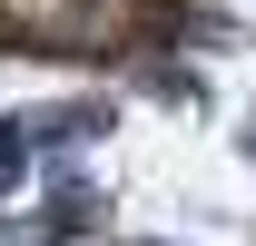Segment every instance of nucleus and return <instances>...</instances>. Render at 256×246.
Here are the masks:
<instances>
[{
    "mask_svg": "<svg viewBox=\"0 0 256 246\" xmlns=\"http://www.w3.org/2000/svg\"><path fill=\"white\" fill-rule=\"evenodd\" d=\"M30 178V138H20V118H0V197Z\"/></svg>",
    "mask_w": 256,
    "mask_h": 246,
    "instance_id": "obj_1",
    "label": "nucleus"
}]
</instances>
